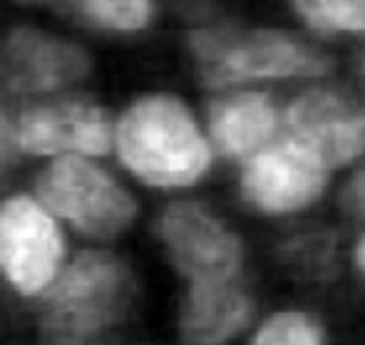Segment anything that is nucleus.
<instances>
[{"instance_id":"1","label":"nucleus","mask_w":365,"mask_h":345,"mask_svg":"<svg viewBox=\"0 0 365 345\" xmlns=\"http://www.w3.org/2000/svg\"><path fill=\"white\" fill-rule=\"evenodd\" d=\"M117 149L122 162L154 187H184L209 167L207 142L174 97L137 102L117 127Z\"/></svg>"},{"instance_id":"2","label":"nucleus","mask_w":365,"mask_h":345,"mask_svg":"<svg viewBox=\"0 0 365 345\" xmlns=\"http://www.w3.org/2000/svg\"><path fill=\"white\" fill-rule=\"evenodd\" d=\"M132 296V281L117 259L85 254L65 271L48 298L43 345H105Z\"/></svg>"},{"instance_id":"3","label":"nucleus","mask_w":365,"mask_h":345,"mask_svg":"<svg viewBox=\"0 0 365 345\" xmlns=\"http://www.w3.org/2000/svg\"><path fill=\"white\" fill-rule=\"evenodd\" d=\"M199 68L209 85H236L259 77L321 75L328 60L281 33L202 30L192 38Z\"/></svg>"},{"instance_id":"4","label":"nucleus","mask_w":365,"mask_h":345,"mask_svg":"<svg viewBox=\"0 0 365 345\" xmlns=\"http://www.w3.org/2000/svg\"><path fill=\"white\" fill-rule=\"evenodd\" d=\"M40 197L53 211L92 236H112L135 216V204L105 172L65 157L40 179Z\"/></svg>"},{"instance_id":"5","label":"nucleus","mask_w":365,"mask_h":345,"mask_svg":"<svg viewBox=\"0 0 365 345\" xmlns=\"http://www.w3.org/2000/svg\"><path fill=\"white\" fill-rule=\"evenodd\" d=\"M326 169L323 159L311 147L289 137L251 157L241 187L256 209L286 214L306 207L321 194Z\"/></svg>"},{"instance_id":"6","label":"nucleus","mask_w":365,"mask_h":345,"mask_svg":"<svg viewBox=\"0 0 365 345\" xmlns=\"http://www.w3.org/2000/svg\"><path fill=\"white\" fill-rule=\"evenodd\" d=\"M63 256L55 221L30 199L0 204V271L23 293H38L53 281Z\"/></svg>"},{"instance_id":"7","label":"nucleus","mask_w":365,"mask_h":345,"mask_svg":"<svg viewBox=\"0 0 365 345\" xmlns=\"http://www.w3.org/2000/svg\"><path fill=\"white\" fill-rule=\"evenodd\" d=\"M162 236L174 264L192 283L231 281L239 271V241L197 204H174L167 209Z\"/></svg>"},{"instance_id":"8","label":"nucleus","mask_w":365,"mask_h":345,"mask_svg":"<svg viewBox=\"0 0 365 345\" xmlns=\"http://www.w3.org/2000/svg\"><path fill=\"white\" fill-rule=\"evenodd\" d=\"M291 137L311 147L326 167L351 162L365 152V102L341 92L316 90L289 110Z\"/></svg>"},{"instance_id":"9","label":"nucleus","mask_w":365,"mask_h":345,"mask_svg":"<svg viewBox=\"0 0 365 345\" xmlns=\"http://www.w3.org/2000/svg\"><path fill=\"white\" fill-rule=\"evenodd\" d=\"M85 55L73 45L35 33H15L0 43V85L8 90H55L80 80Z\"/></svg>"},{"instance_id":"10","label":"nucleus","mask_w":365,"mask_h":345,"mask_svg":"<svg viewBox=\"0 0 365 345\" xmlns=\"http://www.w3.org/2000/svg\"><path fill=\"white\" fill-rule=\"evenodd\" d=\"M18 142L35 154H105L112 142V130L107 115L97 107L55 105L28 112L20 122Z\"/></svg>"},{"instance_id":"11","label":"nucleus","mask_w":365,"mask_h":345,"mask_svg":"<svg viewBox=\"0 0 365 345\" xmlns=\"http://www.w3.org/2000/svg\"><path fill=\"white\" fill-rule=\"evenodd\" d=\"M249 301L231 281L192 283L184 303L182 333L189 345H221L246 326Z\"/></svg>"},{"instance_id":"12","label":"nucleus","mask_w":365,"mask_h":345,"mask_svg":"<svg viewBox=\"0 0 365 345\" xmlns=\"http://www.w3.org/2000/svg\"><path fill=\"white\" fill-rule=\"evenodd\" d=\"M276 107L266 95L249 92L221 100L212 110V135L229 157L261 152L276 130Z\"/></svg>"},{"instance_id":"13","label":"nucleus","mask_w":365,"mask_h":345,"mask_svg":"<svg viewBox=\"0 0 365 345\" xmlns=\"http://www.w3.org/2000/svg\"><path fill=\"white\" fill-rule=\"evenodd\" d=\"M296 8L313 28L365 33V0H296Z\"/></svg>"},{"instance_id":"14","label":"nucleus","mask_w":365,"mask_h":345,"mask_svg":"<svg viewBox=\"0 0 365 345\" xmlns=\"http://www.w3.org/2000/svg\"><path fill=\"white\" fill-rule=\"evenodd\" d=\"M251 345H321V328L303 313H276L259 328Z\"/></svg>"},{"instance_id":"15","label":"nucleus","mask_w":365,"mask_h":345,"mask_svg":"<svg viewBox=\"0 0 365 345\" xmlns=\"http://www.w3.org/2000/svg\"><path fill=\"white\" fill-rule=\"evenodd\" d=\"M87 15L107 28L135 30L149 18V0H82Z\"/></svg>"},{"instance_id":"16","label":"nucleus","mask_w":365,"mask_h":345,"mask_svg":"<svg viewBox=\"0 0 365 345\" xmlns=\"http://www.w3.org/2000/svg\"><path fill=\"white\" fill-rule=\"evenodd\" d=\"M343 202H346V207L351 211H356V214H365V167L348 184L346 194H343Z\"/></svg>"},{"instance_id":"17","label":"nucleus","mask_w":365,"mask_h":345,"mask_svg":"<svg viewBox=\"0 0 365 345\" xmlns=\"http://www.w3.org/2000/svg\"><path fill=\"white\" fill-rule=\"evenodd\" d=\"M13 152H15V132L8 125V120L0 115V167L13 159Z\"/></svg>"},{"instance_id":"18","label":"nucleus","mask_w":365,"mask_h":345,"mask_svg":"<svg viewBox=\"0 0 365 345\" xmlns=\"http://www.w3.org/2000/svg\"><path fill=\"white\" fill-rule=\"evenodd\" d=\"M358 264H361V269L365 271V239H363V244L358 246Z\"/></svg>"},{"instance_id":"19","label":"nucleus","mask_w":365,"mask_h":345,"mask_svg":"<svg viewBox=\"0 0 365 345\" xmlns=\"http://www.w3.org/2000/svg\"><path fill=\"white\" fill-rule=\"evenodd\" d=\"M363 72H365V60H363Z\"/></svg>"}]
</instances>
